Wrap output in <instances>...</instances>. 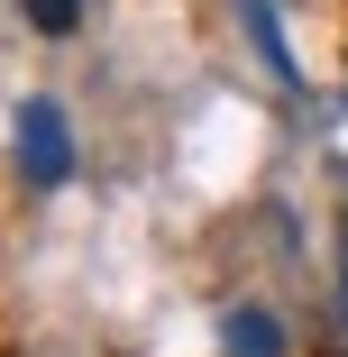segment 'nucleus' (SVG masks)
<instances>
[{
    "mask_svg": "<svg viewBox=\"0 0 348 357\" xmlns=\"http://www.w3.org/2000/svg\"><path fill=\"white\" fill-rule=\"evenodd\" d=\"M220 348H229V357H285V330H275L266 303H229V312H220Z\"/></svg>",
    "mask_w": 348,
    "mask_h": 357,
    "instance_id": "obj_2",
    "label": "nucleus"
},
{
    "mask_svg": "<svg viewBox=\"0 0 348 357\" xmlns=\"http://www.w3.org/2000/svg\"><path fill=\"white\" fill-rule=\"evenodd\" d=\"M10 156H19V183H28V192L74 183V128H64V110H55L46 92L19 101V119H10Z\"/></svg>",
    "mask_w": 348,
    "mask_h": 357,
    "instance_id": "obj_1",
    "label": "nucleus"
},
{
    "mask_svg": "<svg viewBox=\"0 0 348 357\" xmlns=\"http://www.w3.org/2000/svg\"><path fill=\"white\" fill-rule=\"evenodd\" d=\"M19 10H28L37 37H74V28H83V0H19Z\"/></svg>",
    "mask_w": 348,
    "mask_h": 357,
    "instance_id": "obj_3",
    "label": "nucleus"
},
{
    "mask_svg": "<svg viewBox=\"0 0 348 357\" xmlns=\"http://www.w3.org/2000/svg\"><path fill=\"white\" fill-rule=\"evenodd\" d=\"M339 248H348V229H339Z\"/></svg>",
    "mask_w": 348,
    "mask_h": 357,
    "instance_id": "obj_4",
    "label": "nucleus"
}]
</instances>
